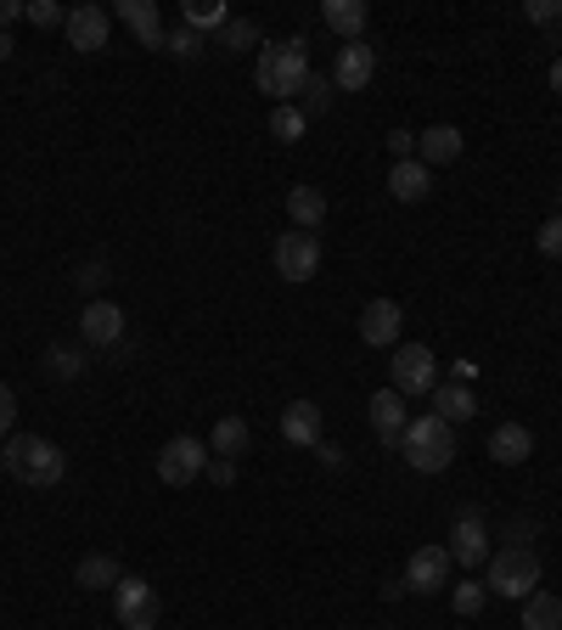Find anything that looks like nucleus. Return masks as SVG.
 <instances>
[{"mask_svg": "<svg viewBox=\"0 0 562 630\" xmlns=\"http://www.w3.org/2000/svg\"><path fill=\"white\" fill-rule=\"evenodd\" d=\"M310 79V40L293 34V40H275V46H259V62H253V84L264 90L270 102H293Z\"/></svg>", "mask_w": 562, "mask_h": 630, "instance_id": "f257e3e1", "label": "nucleus"}, {"mask_svg": "<svg viewBox=\"0 0 562 630\" xmlns=\"http://www.w3.org/2000/svg\"><path fill=\"white\" fill-rule=\"evenodd\" d=\"M0 457H7V473L29 490H57L62 473H68V457L40 433H12V444L0 450Z\"/></svg>", "mask_w": 562, "mask_h": 630, "instance_id": "f03ea898", "label": "nucleus"}, {"mask_svg": "<svg viewBox=\"0 0 562 630\" xmlns=\"http://www.w3.org/2000/svg\"><path fill=\"white\" fill-rule=\"evenodd\" d=\"M400 450H405V462L417 473H444L455 462V428L444 417H433V411L428 417H411L405 433H400Z\"/></svg>", "mask_w": 562, "mask_h": 630, "instance_id": "7ed1b4c3", "label": "nucleus"}, {"mask_svg": "<svg viewBox=\"0 0 562 630\" xmlns=\"http://www.w3.org/2000/svg\"><path fill=\"white\" fill-rule=\"evenodd\" d=\"M490 597H529V591H540V558H534V547H506V552H490Z\"/></svg>", "mask_w": 562, "mask_h": 630, "instance_id": "20e7f679", "label": "nucleus"}, {"mask_svg": "<svg viewBox=\"0 0 562 630\" xmlns=\"http://www.w3.org/2000/svg\"><path fill=\"white\" fill-rule=\"evenodd\" d=\"M389 372H394V383H389V389H400L405 400H422V394H433V389H439V360H433V349H428V343H400V349H394V360H389Z\"/></svg>", "mask_w": 562, "mask_h": 630, "instance_id": "39448f33", "label": "nucleus"}, {"mask_svg": "<svg viewBox=\"0 0 562 630\" xmlns=\"http://www.w3.org/2000/svg\"><path fill=\"white\" fill-rule=\"evenodd\" d=\"M209 473V444H198L192 433H174L163 450H158V479L169 490H185V484H198Z\"/></svg>", "mask_w": 562, "mask_h": 630, "instance_id": "423d86ee", "label": "nucleus"}, {"mask_svg": "<svg viewBox=\"0 0 562 630\" xmlns=\"http://www.w3.org/2000/svg\"><path fill=\"white\" fill-rule=\"evenodd\" d=\"M275 270H281V282H310L315 277V270H321V237L315 231H281L275 237Z\"/></svg>", "mask_w": 562, "mask_h": 630, "instance_id": "0eeeda50", "label": "nucleus"}, {"mask_svg": "<svg viewBox=\"0 0 562 630\" xmlns=\"http://www.w3.org/2000/svg\"><path fill=\"white\" fill-rule=\"evenodd\" d=\"M113 613H119L124 630H158V591H152L147 580L124 574V580L113 586Z\"/></svg>", "mask_w": 562, "mask_h": 630, "instance_id": "6e6552de", "label": "nucleus"}, {"mask_svg": "<svg viewBox=\"0 0 562 630\" xmlns=\"http://www.w3.org/2000/svg\"><path fill=\"white\" fill-rule=\"evenodd\" d=\"M450 563H461V569H479V563H490V529H484V518L466 507V512H455V523H450Z\"/></svg>", "mask_w": 562, "mask_h": 630, "instance_id": "1a4fd4ad", "label": "nucleus"}, {"mask_svg": "<svg viewBox=\"0 0 562 630\" xmlns=\"http://www.w3.org/2000/svg\"><path fill=\"white\" fill-rule=\"evenodd\" d=\"M79 338H84L90 349H119V343H124V310H119L113 299H90V304L79 310Z\"/></svg>", "mask_w": 562, "mask_h": 630, "instance_id": "9d476101", "label": "nucleus"}, {"mask_svg": "<svg viewBox=\"0 0 562 630\" xmlns=\"http://www.w3.org/2000/svg\"><path fill=\"white\" fill-rule=\"evenodd\" d=\"M450 552L444 547H417L411 563H405V591L417 597H433V591H450Z\"/></svg>", "mask_w": 562, "mask_h": 630, "instance_id": "9b49d317", "label": "nucleus"}, {"mask_svg": "<svg viewBox=\"0 0 562 630\" xmlns=\"http://www.w3.org/2000/svg\"><path fill=\"white\" fill-rule=\"evenodd\" d=\"M62 34H68V46H73V51H108L113 18H108V12L97 7V0H84V7H73V12H68Z\"/></svg>", "mask_w": 562, "mask_h": 630, "instance_id": "f8f14e48", "label": "nucleus"}, {"mask_svg": "<svg viewBox=\"0 0 562 630\" xmlns=\"http://www.w3.org/2000/svg\"><path fill=\"white\" fill-rule=\"evenodd\" d=\"M400 327H405V310H400L394 299H371V304L360 310V338H365L371 349L400 343Z\"/></svg>", "mask_w": 562, "mask_h": 630, "instance_id": "ddd939ff", "label": "nucleus"}, {"mask_svg": "<svg viewBox=\"0 0 562 630\" xmlns=\"http://www.w3.org/2000/svg\"><path fill=\"white\" fill-rule=\"evenodd\" d=\"M371 73H378V51H371L365 40L343 46V51H338V62H332V84H338V90H365V84H371Z\"/></svg>", "mask_w": 562, "mask_h": 630, "instance_id": "4468645a", "label": "nucleus"}, {"mask_svg": "<svg viewBox=\"0 0 562 630\" xmlns=\"http://www.w3.org/2000/svg\"><path fill=\"white\" fill-rule=\"evenodd\" d=\"M365 411H371V428H378V439H383V444H400V433H405V422H411V411H405V394H400V389H378Z\"/></svg>", "mask_w": 562, "mask_h": 630, "instance_id": "2eb2a0df", "label": "nucleus"}, {"mask_svg": "<svg viewBox=\"0 0 562 630\" xmlns=\"http://www.w3.org/2000/svg\"><path fill=\"white\" fill-rule=\"evenodd\" d=\"M281 439L299 444V450H315L321 444V406L315 400H293L281 411Z\"/></svg>", "mask_w": 562, "mask_h": 630, "instance_id": "dca6fc26", "label": "nucleus"}, {"mask_svg": "<svg viewBox=\"0 0 562 630\" xmlns=\"http://www.w3.org/2000/svg\"><path fill=\"white\" fill-rule=\"evenodd\" d=\"M389 192H394V203H428V192H433V169H428L422 158L394 163V169H389Z\"/></svg>", "mask_w": 562, "mask_h": 630, "instance_id": "f3484780", "label": "nucleus"}, {"mask_svg": "<svg viewBox=\"0 0 562 630\" xmlns=\"http://www.w3.org/2000/svg\"><path fill=\"white\" fill-rule=\"evenodd\" d=\"M490 457H495L501 468H523V462L534 457V433H529L523 422H501V428L490 433Z\"/></svg>", "mask_w": 562, "mask_h": 630, "instance_id": "a211bd4d", "label": "nucleus"}, {"mask_svg": "<svg viewBox=\"0 0 562 630\" xmlns=\"http://www.w3.org/2000/svg\"><path fill=\"white\" fill-rule=\"evenodd\" d=\"M461 147H466V141H461V130H455V124H428V130L417 136V158H422L428 169L455 163V158H461Z\"/></svg>", "mask_w": 562, "mask_h": 630, "instance_id": "6ab92c4d", "label": "nucleus"}, {"mask_svg": "<svg viewBox=\"0 0 562 630\" xmlns=\"http://www.w3.org/2000/svg\"><path fill=\"white\" fill-rule=\"evenodd\" d=\"M321 23H327L332 34H343V46H354V40L365 34V7H360V0H327V7H321Z\"/></svg>", "mask_w": 562, "mask_h": 630, "instance_id": "aec40b11", "label": "nucleus"}, {"mask_svg": "<svg viewBox=\"0 0 562 630\" xmlns=\"http://www.w3.org/2000/svg\"><path fill=\"white\" fill-rule=\"evenodd\" d=\"M73 580H79L84 591H113V586L124 580V569H119V558H108V552H90V558H79Z\"/></svg>", "mask_w": 562, "mask_h": 630, "instance_id": "412c9836", "label": "nucleus"}, {"mask_svg": "<svg viewBox=\"0 0 562 630\" xmlns=\"http://www.w3.org/2000/svg\"><path fill=\"white\" fill-rule=\"evenodd\" d=\"M473 411H479V400H473V389H466V383H439L433 389V417H444L450 428L466 422Z\"/></svg>", "mask_w": 562, "mask_h": 630, "instance_id": "4be33fe9", "label": "nucleus"}, {"mask_svg": "<svg viewBox=\"0 0 562 630\" xmlns=\"http://www.w3.org/2000/svg\"><path fill=\"white\" fill-rule=\"evenodd\" d=\"M288 214H293L299 231L327 226V192H321V187H293V192H288Z\"/></svg>", "mask_w": 562, "mask_h": 630, "instance_id": "5701e85b", "label": "nucleus"}, {"mask_svg": "<svg viewBox=\"0 0 562 630\" xmlns=\"http://www.w3.org/2000/svg\"><path fill=\"white\" fill-rule=\"evenodd\" d=\"M523 630H562V597H551L545 586L523 597Z\"/></svg>", "mask_w": 562, "mask_h": 630, "instance_id": "b1692460", "label": "nucleus"}, {"mask_svg": "<svg viewBox=\"0 0 562 630\" xmlns=\"http://www.w3.org/2000/svg\"><path fill=\"white\" fill-rule=\"evenodd\" d=\"M119 18L136 29L141 46H163V29H158V7H152V0H119Z\"/></svg>", "mask_w": 562, "mask_h": 630, "instance_id": "393cba45", "label": "nucleus"}, {"mask_svg": "<svg viewBox=\"0 0 562 630\" xmlns=\"http://www.w3.org/2000/svg\"><path fill=\"white\" fill-rule=\"evenodd\" d=\"M209 450L225 462H242V450H248V422L242 417H220L214 433H209Z\"/></svg>", "mask_w": 562, "mask_h": 630, "instance_id": "a878e982", "label": "nucleus"}, {"mask_svg": "<svg viewBox=\"0 0 562 630\" xmlns=\"http://www.w3.org/2000/svg\"><path fill=\"white\" fill-rule=\"evenodd\" d=\"M84 367H90V360H84V349H73V343H51V349H46V372H51L57 383L84 378Z\"/></svg>", "mask_w": 562, "mask_h": 630, "instance_id": "bb28decb", "label": "nucleus"}, {"mask_svg": "<svg viewBox=\"0 0 562 630\" xmlns=\"http://www.w3.org/2000/svg\"><path fill=\"white\" fill-rule=\"evenodd\" d=\"M180 18H185V29H192V34H203V29H225V23H231V12L220 7V0H185Z\"/></svg>", "mask_w": 562, "mask_h": 630, "instance_id": "cd10ccee", "label": "nucleus"}, {"mask_svg": "<svg viewBox=\"0 0 562 630\" xmlns=\"http://www.w3.org/2000/svg\"><path fill=\"white\" fill-rule=\"evenodd\" d=\"M304 113L293 108V102H275V113H270V136L281 141V147H293V141H304Z\"/></svg>", "mask_w": 562, "mask_h": 630, "instance_id": "c85d7f7f", "label": "nucleus"}, {"mask_svg": "<svg viewBox=\"0 0 562 630\" xmlns=\"http://www.w3.org/2000/svg\"><path fill=\"white\" fill-rule=\"evenodd\" d=\"M450 602H455V613H461V619H473V613H484V602H490V586H479V580H461V586H450Z\"/></svg>", "mask_w": 562, "mask_h": 630, "instance_id": "c756f323", "label": "nucleus"}, {"mask_svg": "<svg viewBox=\"0 0 562 630\" xmlns=\"http://www.w3.org/2000/svg\"><path fill=\"white\" fill-rule=\"evenodd\" d=\"M332 90H338V84H332L327 73H310V79H304V90H299V97H304V108H299V113H304V119L327 113V102H332Z\"/></svg>", "mask_w": 562, "mask_h": 630, "instance_id": "7c9ffc66", "label": "nucleus"}, {"mask_svg": "<svg viewBox=\"0 0 562 630\" xmlns=\"http://www.w3.org/2000/svg\"><path fill=\"white\" fill-rule=\"evenodd\" d=\"M220 46H225V51H248V46H259V23H253V18H231V23L220 29Z\"/></svg>", "mask_w": 562, "mask_h": 630, "instance_id": "2f4dec72", "label": "nucleus"}, {"mask_svg": "<svg viewBox=\"0 0 562 630\" xmlns=\"http://www.w3.org/2000/svg\"><path fill=\"white\" fill-rule=\"evenodd\" d=\"M534 248H540L545 259H562V214H551V220L534 231Z\"/></svg>", "mask_w": 562, "mask_h": 630, "instance_id": "473e14b6", "label": "nucleus"}, {"mask_svg": "<svg viewBox=\"0 0 562 630\" xmlns=\"http://www.w3.org/2000/svg\"><path fill=\"white\" fill-rule=\"evenodd\" d=\"M29 23H40V29H57V23H68V12L57 7V0H29V12H23Z\"/></svg>", "mask_w": 562, "mask_h": 630, "instance_id": "72a5a7b5", "label": "nucleus"}, {"mask_svg": "<svg viewBox=\"0 0 562 630\" xmlns=\"http://www.w3.org/2000/svg\"><path fill=\"white\" fill-rule=\"evenodd\" d=\"M108 277H113V270H108L102 259H90V264H79V288H84V293H97V288H108Z\"/></svg>", "mask_w": 562, "mask_h": 630, "instance_id": "f704fd0d", "label": "nucleus"}, {"mask_svg": "<svg viewBox=\"0 0 562 630\" xmlns=\"http://www.w3.org/2000/svg\"><path fill=\"white\" fill-rule=\"evenodd\" d=\"M523 12H529V23H545L551 29V23H562V0H529Z\"/></svg>", "mask_w": 562, "mask_h": 630, "instance_id": "c9c22d12", "label": "nucleus"}, {"mask_svg": "<svg viewBox=\"0 0 562 630\" xmlns=\"http://www.w3.org/2000/svg\"><path fill=\"white\" fill-rule=\"evenodd\" d=\"M163 46H169L174 57H198V51H203V34H192V29H174Z\"/></svg>", "mask_w": 562, "mask_h": 630, "instance_id": "e433bc0d", "label": "nucleus"}, {"mask_svg": "<svg viewBox=\"0 0 562 630\" xmlns=\"http://www.w3.org/2000/svg\"><path fill=\"white\" fill-rule=\"evenodd\" d=\"M389 152H394V163L417 158V136H411V130H389Z\"/></svg>", "mask_w": 562, "mask_h": 630, "instance_id": "4c0bfd02", "label": "nucleus"}, {"mask_svg": "<svg viewBox=\"0 0 562 630\" xmlns=\"http://www.w3.org/2000/svg\"><path fill=\"white\" fill-rule=\"evenodd\" d=\"M12 417H18V394H12V383H0V439L12 433Z\"/></svg>", "mask_w": 562, "mask_h": 630, "instance_id": "58836bf2", "label": "nucleus"}, {"mask_svg": "<svg viewBox=\"0 0 562 630\" xmlns=\"http://www.w3.org/2000/svg\"><path fill=\"white\" fill-rule=\"evenodd\" d=\"M203 479H209V484H220V490H225V484H237V462H225V457H214V462H209V473H203Z\"/></svg>", "mask_w": 562, "mask_h": 630, "instance_id": "ea45409f", "label": "nucleus"}, {"mask_svg": "<svg viewBox=\"0 0 562 630\" xmlns=\"http://www.w3.org/2000/svg\"><path fill=\"white\" fill-rule=\"evenodd\" d=\"M23 12H29L23 0H0V34H7V29H12V23H18Z\"/></svg>", "mask_w": 562, "mask_h": 630, "instance_id": "a19ab883", "label": "nucleus"}, {"mask_svg": "<svg viewBox=\"0 0 562 630\" xmlns=\"http://www.w3.org/2000/svg\"><path fill=\"white\" fill-rule=\"evenodd\" d=\"M315 457H321V462H327V468H343V457H338V444H327V439H321V444H315Z\"/></svg>", "mask_w": 562, "mask_h": 630, "instance_id": "79ce46f5", "label": "nucleus"}, {"mask_svg": "<svg viewBox=\"0 0 562 630\" xmlns=\"http://www.w3.org/2000/svg\"><path fill=\"white\" fill-rule=\"evenodd\" d=\"M529 534H534V523H529V518H518V523H512V547H529Z\"/></svg>", "mask_w": 562, "mask_h": 630, "instance_id": "37998d69", "label": "nucleus"}, {"mask_svg": "<svg viewBox=\"0 0 562 630\" xmlns=\"http://www.w3.org/2000/svg\"><path fill=\"white\" fill-rule=\"evenodd\" d=\"M12 51H18V40H12V34H0V62H12Z\"/></svg>", "mask_w": 562, "mask_h": 630, "instance_id": "c03bdc74", "label": "nucleus"}, {"mask_svg": "<svg viewBox=\"0 0 562 630\" xmlns=\"http://www.w3.org/2000/svg\"><path fill=\"white\" fill-rule=\"evenodd\" d=\"M551 84H556V90H562V57H556V62H551Z\"/></svg>", "mask_w": 562, "mask_h": 630, "instance_id": "a18cd8bd", "label": "nucleus"}, {"mask_svg": "<svg viewBox=\"0 0 562 630\" xmlns=\"http://www.w3.org/2000/svg\"><path fill=\"white\" fill-rule=\"evenodd\" d=\"M0 473H7V457H0Z\"/></svg>", "mask_w": 562, "mask_h": 630, "instance_id": "49530a36", "label": "nucleus"}, {"mask_svg": "<svg viewBox=\"0 0 562 630\" xmlns=\"http://www.w3.org/2000/svg\"><path fill=\"white\" fill-rule=\"evenodd\" d=\"M556 198H562V180H556Z\"/></svg>", "mask_w": 562, "mask_h": 630, "instance_id": "de8ad7c7", "label": "nucleus"}]
</instances>
